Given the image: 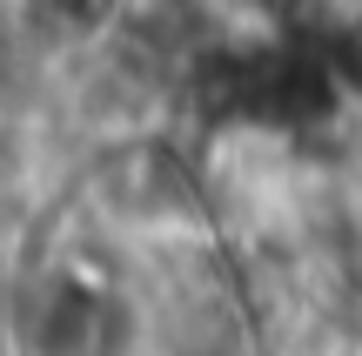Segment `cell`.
I'll list each match as a JSON object with an SVG mask.
<instances>
[{
  "label": "cell",
  "instance_id": "obj_1",
  "mask_svg": "<svg viewBox=\"0 0 362 356\" xmlns=\"http://www.w3.org/2000/svg\"><path fill=\"white\" fill-rule=\"evenodd\" d=\"M155 356H242V330H235L228 296H215V289L168 296L155 316Z\"/></svg>",
  "mask_w": 362,
  "mask_h": 356
},
{
  "label": "cell",
  "instance_id": "obj_2",
  "mask_svg": "<svg viewBox=\"0 0 362 356\" xmlns=\"http://www.w3.org/2000/svg\"><path fill=\"white\" fill-rule=\"evenodd\" d=\"M40 175V128L13 108H0V195L27 188Z\"/></svg>",
  "mask_w": 362,
  "mask_h": 356
}]
</instances>
